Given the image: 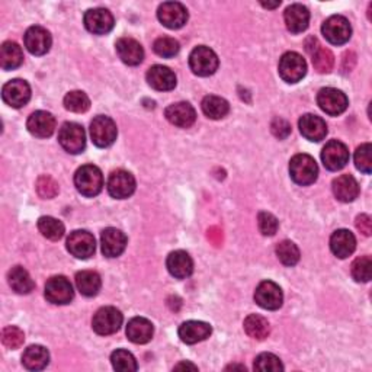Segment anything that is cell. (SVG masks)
<instances>
[{"instance_id": "cell-3", "label": "cell", "mask_w": 372, "mask_h": 372, "mask_svg": "<svg viewBox=\"0 0 372 372\" xmlns=\"http://www.w3.org/2000/svg\"><path fill=\"white\" fill-rule=\"evenodd\" d=\"M191 70L201 77L214 74L219 69V57L209 47L200 46L193 48L189 55Z\"/></svg>"}, {"instance_id": "cell-4", "label": "cell", "mask_w": 372, "mask_h": 372, "mask_svg": "<svg viewBox=\"0 0 372 372\" xmlns=\"http://www.w3.org/2000/svg\"><path fill=\"white\" fill-rule=\"evenodd\" d=\"M322 32L330 44L343 46L350 40L352 27L345 16L333 15L324 21Z\"/></svg>"}, {"instance_id": "cell-41", "label": "cell", "mask_w": 372, "mask_h": 372, "mask_svg": "<svg viewBox=\"0 0 372 372\" xmlns=\"http://www.w3.org/2000/svg\"><path fill=\"white\" fill-rule=\"evenodd\" d=\"M111 362H112L113 369L121 371V372L137 371V368H139L137 366V361L132 357V354H130L128 350H124V349L115 350L111 355Z\"/></svg>"}, {"instance_id": "cell-34", "label": "cell", "mask_w": 372, "mask_h": 372, "mask_svg": "<svg viewBox=\"0 0 372 372\" xmlns=\"http://www.w3.org/2000/svg\"><path fill=\"white\" fill-rule=\"evenodd\" d=\"M24 62V53L16 43L6 41L0 47V66L4 70H15Z\"/></svg>"}, {"instance_id": "cell-31", "label": "cell", "mask_w": 372, "mask_h": 372, "mask_svg": "<svg viewBox=\"0 0 372 372\" xmlns=\"http://www.w3.org/2000/svg\"><path fill=\"white\" fill-rule=\"evenodd\" d=\"M153 324L147 319L134 317L128 322L127 338L137 345H144L153 338Z\"/></svg>"}, {"instance_id": "cell-12", "label": "cell", "mask_w": 372, "mask_h": 372, "mask_svg": "<svg viewBox=\"0 0 372 372\" xmlns=\"http://www.w3.org/2000/svg\"><path fill=\"white\" fill-rule=\"evenodd\" d=\"M74 291L66 277H53L46 284V298L57 305L69 304L73 300Z\"/></svg>"}, {"instance_id": "cell-9", "label": "cell", "mask_w": 372, "mask_h": 372, "mask_svg": "<svg viewBox=\"0 0 372 372\" xmlns=\"http://www.w3.org/2000/svg\"><path fill=\"white\" fill-rule=\"evenodd\" d=\"M134 191H135V179L130 172L118 169L109 174L108 192L112 198L125 200L131 197Z\"/></svg>"}, {"instance_id": "cell-22", "label": "cell", "mask_w": 372, "mask_h": 372, "mask_svg": "<svg viewBox=\"0 0 372 372\" xmlns=\"http://www.w3.org/2000/svg\"><path fill=\"white\" fill-rule=\"evenodd\" d=\"M27 128L38 139H47L55 130V118L47 111H36L29 116Z\"/></svg>"}, {"instance_id": "cell-11", "label": "cell", "mask_w": 372, "mask_h": 372, "mask_svg": "<svg viewBox=\"0 0 372 372\" xmlns=\"http://www.w3.org/2000/svg\"><path fill=\"white\" fill-rule=\"evenodd\" d=\"M349 158L350 156H349L347 147L338 140L329 142L322 151L323 165L326 169H329L331 172L343 169L347 165Z\"/></svg>"}, {"instance_id": "cell-42", "label": "cell", "mask_w": 372, "mask_h": 372, "mask_svg": "<svg viewBox=\"0 0 372 372\" xmlns=\"http://www.w3.org/2000/svg\"><path fill=\"white\" fill-rule=\"evenodd\" d=\"M153 50L156 54L163 57V58H170V57H174L176 54L179 53L181 47H179V43L176 41L174 38L162 36V38H158V40L154 41Z\"/></svg>"}, {"instance_id": "cell-19", "label": "cell", "mask_w": 372, "mask_h": 372, "mask_svg": "<svg viewBox=\"0 0 372 372\" xmlns=\"http://www.w3.org/2000/svg\"><path fill=\"white\" fill-rule=\"evenodd\" d=\"M27 50L34 55H44L51 48V35L43 27H31L24 36Z\"/></svg>"}, {"instance_id": "cell-21", "label": "cell", "mask_w": 372, "mask_h": 372, "mask_svg": "<svg viewBox=\"0 0 372 372\" xmlns=\"http://www.w3.org/2000/svg\"><path fill=\"white\" fill-rule=\"evenodd\" d=\"M165 115L170 124L179 128H189L191 125H193L195 120H197V112L188 102H178L167 106Z\"/></svg>"}, {"instance_id": "cell-16", "label": "cell", "mask_w": 372, "mask_h": 372, "mask_svg": "<svg viewBox=\"0 0 372 372\" xmlns=\"http://www.w3.org/2000/svg\"><path fill=\"white\" fill-rule=\"evenodd\" d=\"M2 99L12 108H22L31 99V88L25 81H11L2 89Z\"/></svg>"}, {"instance_id": "cell-15", "label": "cell", "mask_w": 372, "mask_h": 372, "mask_svg": "<svg viewBox=\"0 0 372 372\" xmlns=\"http://www.w3.org/2000/svg\"><path fill=\"white\" fill-rule=\"evenodd\" d=\"M254 301L265 310H278L284 301L282 289L275 282L263 281L254 292Z\"/></svg>"}, {"instance_id": "cell-33", "label": "cell", "mask_w": 372, "mask_h": 372, "mask_svg": "<svg viewBox=\"0 0 372 372\" xmlns=\"http://www.w3.org/2000/svg\"><path fill=\"white\" fill-rule=\"evenodd\" d=\"M50 362V354L44 346H29L22 355V364L29 371H41Z\"/></svg>"}, {"instance_id": "cell-52", "label": "cell", "mask_w": 372, "mask_h": 372, "mask_svg": "<svg viewBox=\"0 0 372 372\" xmlns=\"http://www.w3.org/2000/svg\"><path fill=\"white\" fill-rule=\"evenodd\" d=\"M281 5V2H275V4H262L263 8H268V9H273V8H278Z\"/></svg>"}, {"instance_id": "cell-32", "label": "cell", "mask_w": 372, "mask_h": 372, "mask_svg": "<svg viewBox=\"0 0 372 372\" xmlns=\"http://www.w3.org/2000/svg\"><path fill=\"white\" fill-rule=\"evenodd\" d=\"M76 287L85 297H95L101 291L102 281L99 273L93 270H82L76 275Z\"/></svg>"}, {"instance_id": "cell-36", "label": "cell", "mask_w": 372, "mask_h": 372, "mask_svg": "<svg viewBox=\"0 0 372 372\" xmlns=\"http://www.w3.org/2000/svg\"><path fill=\"white\" fill-rule=\"evenodd\" d=\"M202 111L211 120H221L230 112V105L220 96H205L202 101Z\"/></svg>"}, {"instance_id": "cell-45", "label": "cell", "mask_w": 372, "mask_h": 372, "mask_svg": "<svg viewBox=\"0 0 372 372\" xmlns=\"http://www.w3.org/2000/svg\"><path fill=\"white\" fill-rule=\"evenodd\" d=\"M371 144L365 143L359 146L355 151V166L358 170H361L365 174L371 173L372 169V158H371Z\"/></svg>"}, {"instance_id": "cell-44", "label": "cell", "mask_w": 372, "mask_h": 372, "mask_svg": "<svg viewBox=\"0 0 372 372\" xmlns=\"http://www.w3.org/2000/svg\"><path fill=\"white\" fill-rule=\"evenodd\" d=\"M24 340H25V335L19 327L8 326L4 329L2 342L8 349H19L24 345Z\"/></svg>"}, {"instance_id": "cell-24", "label": "cell", "mask_w": 372, "mask_h": 372, "mask_svg": "<svg viewBox=\"0 0 372 372\" xmlns=\"http://www.w3.org/2000/svg\"><path fill=\"white\" fill-rule=\"evenodd\" d=\"M298 127L301 134L310 142H316V143L322 142L327 135V125L317 115L312 113L303 115L298 121Z\"/></svg>"}, {"instance_id": "cell-27", "label": "cell", "mask_w": 372, "mask_h": 372, "mask_svg": "<svg viewBox=\"0 0 372 372\" xmlns=\"http://www.w3.org/2000/svg\"><path fill=\"white\" fill-rule=\"evenodd\" d=\"M212 329L208 323L191 320L179 327V338L186 345H195L211 336Z\"/></svg>"}, {"instance_id": "cell-30", "label": "cell", "mask_w": 372, "mask_h": 372, "mask_svg": "<svg viewBox=\"0 0 372 372\" xmlns=\"http://www.w3.org/2000/svg\"><path fill=\"white\" fill-rule=\"evenodd\" d=\"M333 193L342 202H352L358 198L359 185L354 176L342 174L333 181Z\"/></svg>"}, {"instance_id": "cell-6", "label": "cell", "mask_w": 372, "mask_h": 372, "mask_svg": "<svg viewBox=\"0 0 372 372\" xmlns=\"http://www.w3.org/2000/svg\"><path fill=\"white\" fill-rule=\"evenodd\" d=\"M307 74V63L298 53H285L280 60V76L287 83H298Z\"/></svg>"}, {"instance_id": "cell-46", "label": "cell", "mask_w": 372, "mask_h": 372, "mask_svg": "<svg viewBox=\"0 0 372 372\" xmlns=\"http://www.w3.org/2000/svg\"><path fill=\"white\" fill-rule=\"evenodd\" d=\"M254 369L256 371H282L284 365L280 358L273 354H261L254 359Z\"/></svg>"}, {"instance_id": "cell-13", "label": "cell", "mask_w": 372, "mask_h": 372, "mask_svg": "<svg viewBox=\"0 0 372 372\" xmlns=\"http://www.w3.org/2000/svg\"><path fill=\"white\" fill-rule=\"evenodd\" d=\"M319 106L329 115H340L347 108V97L342 90L335 88H324L317 95Z\"/></svg>"}, {"instance_id": "cell-26", "label": "cell", "mask_w": 372, "mask_h": 372, "mask_svg": "<svg viewBox=\"0 0 372 372\" xmlns=\"http://www.w3.org/2000/svg\"><path fill=\"white\" fill-rule=\"evenodd\" d=\"M116 53L121 60L128 66H139L144 58V50L139 41L132 38H120L116 41Z\"/></svg>"}, {"instance_id": "cell-40", "label": "cell", "mask_w": 372, "mask_h": 372, "mask_svg": "<svg viewBox=\"0 0 372 372\" xmlns=\"http://www.w3.org/2000/svg\"><path fill=\"white\" fill-rule=\"evenodd\" d=\"M277 256L285 266H294L300 261V249L296 243L284 240L277 246Z\"/></svg>"}, {"instance_id": "cell-7", "label": "cell", "mask_w": 372, "mask_h": 372, "mask_svg": "<svg viewBox=\"0 0 372 372\" xmlns=\"http://www.w3.org/2000/svg\"><path fill=\"white\" fill-rule=\"evenodd\" d=\"M58 143L70 154H79L86 147V134L82 125L66 123L58 132Z\"/></svg>"}, {"instance_id": "cell-2", "label": "cell", "mask_w": 372, "mask_h": 372, "mask_svg": "<svg viewBox=\"0 0 372 372\" xmlns=\"http://www.w3.org/2000/svg\"><path fill=\"white\" fill-rule=\"evenodd\" d=\"M289 173L292 181L300 186L315 184L319 176V167L316 160L308 154L294 156L289 163Z\"/></svg>"}, {"instance_id": "cell-48", "label": "cell", "mask_w": 372, "mask_h": 372, "mask_svg": "<svg viewBox=\"0 0 372 372\" xmlns=\"http://www.w3.org/2000/svg\"><path fill=\"white\" fill-rule=\"evenodd\" d=\"M36 191L40 193V197L51 200L58 193V185L53 178H50V176H41L36 182Z\"/></svg>"}, {"instance_id": "cell-20", "label": "cell", "mask_w": 372, "mask_h": 372, "mask_svg": "<svg viewBox=\"0 0 372 372\" xmlns=\"http://www.w3.org/2000/svg\"><path fill=\"white\" fill-rule=\"evenodd\" d=\"M102 253L106 258H118L127 247V236L118 228H105L101 236Z\"/></svg>"}, {"instance_id": "cell-38", "label": "cell", "mask_w": 372, "mask_h": 372, "mask_svg": "<svg viewBox=\"0 0 372 372\" xmlns=\"http://www.w3.org/2000/svg\"><path fill=\"white\" fill-rule=\"evenodd\" d=\"M38 230L48 240L57 242L64 236V224L53 217H41L38 220Z\"/></svg>"}, {"instance_id": "cell-47", "label": "cell", "mask_w": 372, "mask_h": 372, "mask_svg": "<svg viewBox=\"0 0 372 372\" xmlns=\"http://www.w3.org/2000/svg\"><path fill=\"white\" fill-rule=\"evenodd\" d=\"M258 224H259V230L263 236H273V234L278 231V227H280V223H278L275 215H272L270 212H265V211L259 214Z\"/></svg>"}, {"instance_id": "cell-28", "label": "cell", "mask_w": 372, "mask_h": 372, "mask_svg": "<svg viewBox=\"0 0 372 372\" xmlns=\"http://www.w3.org/2000/svg\"><path fill=\"white\" fill-rule=\"evenodd\" d=\"M284 19H285V25L289 32L300 34L308 28L310 12L305 6L296 4V5H291L287 8L284 13Z\"/></svg>"}, {"instance_id": "cell-23", "label": "cell", "mask_w": 372, "mask_h": 372, "mask_svg": "<svg viewBox=\"0 0 372 372\" xmlns=\"http://www.w3.org/2000/svg\"><path fill=\"white\" fill-rule=\"evenodd\" d=\"M330 249L335 256L339 259H346L349 258L352 253L357 249V239L354 234L349 230H338L331 234L330 237Z\"/></svg>"}, {"instance_id": "cell-1", "label": "cell", "mask_w": 372, "mask_h": 372, "mask_svg": "<svg viewBox=\"0 0 372 372\" xmlns=\"http://www.w3.org/2000/svg\"><path fill=\"white\" fill-rule=\"evenodd\" d=\"M74 185L83 197H96L104 188V176L99 167L85 165L74 174Z\"/></svg>"}, {"instance_id": "cell-43", "label": "cell", "mask_w": 372, "mask_h": 372, "mask_svg": "<svg viewBox=\"0 0 372 372\" xmlns=\"http://www.w3.org/2000/svg\"><path fill=\"white\" fill-rule=\"evenodd\" d=\"M352 277L358 282H368L372 275V261L369 256L358 258L352 263Z\"/></svg>"}, {"instance_id": "cell-29", "label": "cell", "mask_w": 372, "mask_h": 372, "mask_svg": "<svg viewBox=\"0 0 372 372\" xmlns=\"http://www.w3.org/2000/svg\"><path fill=\"white\" fill-rule=\"evenodd\" d=\"M147 82L156 90L167 92V90L174 89L176 76L169 67L158 64V66H153L147 71Z\"/></svg>"}, {"instance_id": "cell-37", "label": "cell", "mask_w": 372, "mask_h": 372, "mask_svg": "<svg viewBox=\"0 0 372 372\" xmlns=\"http://www.w3.org/2000/svg\"><path fill=\"white\" fill-rule=\"evenodd\" d=\"M244 330L250 338L256 339V340H263L269 336L270 327L265 317L258 316V315H250L244 320Z\"/></svg>"}, {"instance_id": "cell-5", "label": "cell", "mask_w": 372, "mask_h": 372, "mask_svg": "<svg viewBox=\"0 0 372 372\" xmlns=\"http://www.w3.org/2000/svg\"><path fill=\"white\" fill-rule=\"evenodd\" d=\"M123 315L120 310L115 307H102L96 311L92 320L93 330L101 336L113 335L115 331H118L123 324Z\"/></svg>"}, {"instance_id": "cell-35", "label": "cell", "mask_w": 372, "mask_h": 372, "mask_svg": "<svg viewBox=\"0 0 372 372\" xmlns=\"http://www.w3.org/2000/svg\"><path fill=\"white\" fill-rule=\"evenodd\" d=\"M8 278H9L11 288L16 294H21V296H27V294L32 292V289L35 288V284H34L31 275L22 266L12 268L9 270Z\"/></svg>"}, {"instance_id": "cell-17", "label": "cell", "mask_w": 372, "mask_h": 372, "mask_svg": "<svg viewBox=\"0 0 372 372\" xmlns=\"http://www.w3.org/2000/svg\"><path fill=\"white\" fill-rule=\"evenodd\" d=\"M305 48L311 57V62L315 69L319 73H329L331 71L333 66H335V57H333L331 51L324 48L317 38H308L305 43Z\"/></svg>"}, {"instance_id": "cell-39", "label": "cell", "mask_w": 372, "mask_h": 372, "mask_svg": "<svg viewBox=\"0 0 372 372\" xmlns=\"http://www.w3.org/2000/svg\"><path fill=\"white\" fill-rule=\"evenodd\" d=\"M64 106L70 112L76 113H83L90 108V99L85 92L81 90H73L66 95L64 97Z\"/></svg>"}, {"instance_id": "cell-18", "label": "cell", "mask_w": 372, "mask_h": 372, "mask_svg": "<svg viewBox=\"0 0 372 372\" xmlns=\"http://www.w3.org/2000/svg\"><path fill=\"white\" fill-rule=\"evenodd\" d=\"M85 27L95 35H105L113 28V16L108 9H90L85 13Z\"/></svg>"}, {"instance_id": "cell-51", "label": "cell", "mask_w": 372, "mask_h": 372, "mask_svg": "<svg viewBox=\"0 0 372 372\" xmlns=\"http://www.w3.org/2000/svg\"><path fill=\"white\" fill-rule=\"evenodd\" d=\"M193 369V371H197L198 368L197 366H195V365H192V364H189V362H182V364H179V365H176L174 366V369Z\"/></svg>"}, {"instance_id": "cell-50", "label": "cell", "mask_w": 372, "mask_h": 372, "mask_svg": "<svg viewBox=\"0 0 372 372\" xmlns=\"http://www.w3.org/2000/svg\"><path fill=\"white\" fill-rule=\"evenodd\" d=\"M357 228L365 234V236H371L372 233V221H371V217L366 214H361L359 217L357 219Z\"/></svg>"}, {"instance_id": "cell-49", "label": "cell", "mask_w": 372, "mask_h": 372, "mask_svg": "<svg viewBox=\"0 0 372 372\" xmlns=\"http://www.w3.org/2000/svg\"><path fill=\"white\" fill-rule=\"evenodd\" d=\"M270 128H272V132L275 137H278L280 140H284L287 139V137L291 134V125L282 120V118H275L272 121L270 124Z\"/></svg>"}, {"instance_id": "cell-8", "label": "cell", "mask_w": 372, "mask_h": 372, "mask_svg": "<svg viewBox=\"0 0 372 372\" xmlns=\"http://www.w3.org/2000/svg\"><path fill=\"white\" fill-rule=\"evenodd\" d=\"M118 135V130H116L115 123L109 118V116L99 115L92 121L90 124V137L95 146L105 149L113 144Z\"/></svg>"}, {"instance_id": "cell-25", "label": "cell", "mask_w": 372, "mask_h": 372, "mask_svg": "<svg viewBox=\"0 0 372 372\" xmlns=\"http://www.w3.org/2000/svg\"><path fill=\"white\" fill-rule=\"evenodd\" d=\"M166 266L170 272V275L174 278H178V280H185V278L191 277L192 272H193L192 258L184 250L172 252L167 256Z\"/></svg>"}, {"instance_id": "cell-14", "label": "cell", "mask_w": 372, "mask_h": 372, "mask_svg": "<svg viewBox=\"0 0 372 372\" xmlns=\"http://www.w3.org/2000/svg\"><path fill=\"white\" fill-rule=\"evenodd\" d=\"M159 21L169 29H179L188 22V11L182 4L166 2L158 11Z\"/></svg>"}, {"instance_id": "cell-10", "label": "cell", "mask_w": 372, "mask_h": 372, "mask_svg": "<svg viewBox=\"0 0 372 372\" xmlns=\"http://www.w3.org/2000/svg\"><path fill=\"white\" fill-rule=\"evenodd\" d=\"M96 249L95 237L86 230H76L67 239V250L77 259H88L93 256Z\"/></svg>"}]
</instances>
